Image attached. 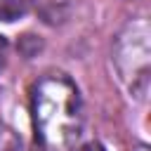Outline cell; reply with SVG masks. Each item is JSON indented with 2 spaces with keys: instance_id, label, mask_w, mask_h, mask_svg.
Masks as SVG:
<instances>
[{
  "instance_id": "obj_1",
  "label": "cell",
  "mask_w": 151,
  "mask_h": 151,
  "mask_svg": "<svg viewBox=\"0 0 151 151\" xmlns=\"http://www.w3.org/2000/svg\"><path fill=\"white\" fill-rule=\"evenodd\" d=\"M31 113L35 139L47 151H64L80 134V94L64 76H47L33 87Z\"/></svg>"
},
{
  "instance_id": "obj_3",
  "label": "cell",
  "mask_w": 151,
  "mask_h": 151,
  "mask_svg": "<svg viewBox=\"0 0 151 151\" xmlns=\"http://www.w3.org/2000/svg\"><path fill=\"white\" fill-rule=\"evenodd\" d=\"M76 151H106L99 142H87V144H83V146H78Z\"/></svg>"
},
{
  "instance_id": "obj_4",
  "label": "cell",
  "mask_w": 151,
  "mask_h": 151,
  "mask_svg": "<svg viewBox=\"0 0 151 151\" xmlns=\"http://www.w3.org/2000/svg\"><path fill=\"white\" fill-rule=\"evenodd\" d=\"M2 54H5V40L0 38V61H2Z\"/></svg>"
},
{
  "instance_id": "obj_2",
  "label": "cell",
  "mask_w": 151,
  "mask_h": 151,
  "mask_svg": "<svg viewBox=\"0 0 151 151\" xmlns=\"http://www.w3.org/2000/svg\"><path fill=\"white\" fill-rule=\"evenodd\" d=\"M26 7H28V0H0V19L14 21L26 12Z\"/></svg>"
}]
</instances>
